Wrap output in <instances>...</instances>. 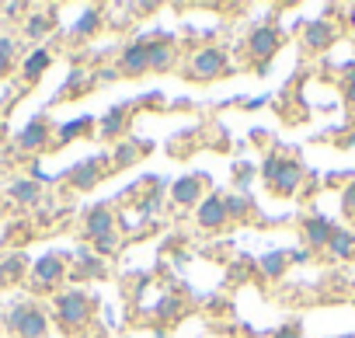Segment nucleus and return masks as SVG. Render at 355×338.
Returning a JSON list of instances; mask_svg holds the SVG:
<instances>
[{"instance_id": "f257e3e1", "label": "nucleus", "mask_w": 355, "mask_h": 338, "mask_svg": "<svg viewBox=\"0 0 355 338\" xmlns=\"http://www.w3.org/2000/svg\"><path fill=\"white\" fill-rule=\"evenodd\" d=\"M84 237H87V248L98 251L101 258H112L122 248V230H119V220H115V213L108 206L87 210V217H84Z\"/></svg>"}, {"instance_id": "f03ea898", "label": "nucleus", "mask_w": 355, "mask_h": 338, "mask_svg": "<svg viewBox=\"0 0 355 338\" xmlns=\"http://www.w3.org/2000/svg\"><path fill=\"white\" fill-rule=\"evenodd\" d=\"M261 178H265V189L279 199H289L300 192L306 171H303V164L293 160V157H265L261 164Z\"/></svg>"}, {"instance_id": "7ed1b4c3", "label": "nucleus", "mask_w": 355, "mask_h": 338, "mask_svg": "<svg viewBox=\"0 0 355 338\" xmlns=\"http://www.w3.org/2000/svg\"><path fill=\"white\" fill-rule=\"evenodd\" d=\"M227 74H230V56L223 46H202L185 60V77L196 84H209V81L227 77Z\"/></svg>"}, {"instance_id": "20e7f679", "label": "nucleus", "mask_w": 355, "mask_h": 338, "mask_svg": "<svg viewBox=\"0 0 355 338\" xmlns=\"http://www.w3.org/2000/svg\"><path fill=\"white\" fill-rule=\"evenodd\" d=\"M53 307H56V321H60L67 331H77V328L91 324V314H94V300H91V293H84V289H63V293L53 300Z\"/></svg>"}, {"instance_id": "39448f33", "label": "nucleus", "mask_w": 355, "mask_h": 338, "mask_svg": "<svg viewBox=\"0 0 355 338\" xmlns=\"http://www.w3.org/2000/svg\"><path fill=\"white\" fill-rule=\"evenodd\" d=\"M8 331L15 335V338H46L49 335V317H46V310L42 307H35V303H18V307H11V314H8Z\"/></svg>"}, {"instance_id": "423d86ee", "label": "nucleus", "mask_w": 355, "mask_h": 338, "mask_svg": "<svg viewBox=\"0 0 355 338\" xmlns=\"http://www.w3.org/2000/svg\"><path fill=\"white\" fill-rule=\"evenodd\" d=\"M279 46H282V35H279V28H272V25H254V28L248 32V39H244V53L254 60V67H258L261 77H265L272 56L279 53Z\"/></svg>"}, {"instance_id": "0eeeda50", "label": "nucleus", "mask_w": 355, "mask_h": 338, "mask_svg": "<svg viewBox=\"0 0 355 338\" xmlns=\"http://www.w3.org/2000/svg\"><path fill=\"white\" fill-rule=\"evenodd\" d=\"M67 276H70V269H67V258H63V255H56V251L42 255V258L32 265V286H35L39 293H46V289H56V286H60Z\"/></svg>"}, {"instance_id": "6e6552de", "label": "nucleus", "mask_w": 355, "mask_h": 338, "mask_svg": "<svg viewBox=\"0 0 355 338\" xmlns=\"http://www.w3.org/2000/svg\"><path fill=\"white\" fill-rule=\"evenodd\" d=\"M196 223L202 230H223L230 223V213H227V196L220 192H206V199L196 206Z\"/></svg>"}, {"instance_id": "1a4fd4ad", "label": "nucleus", "mask_w": 355, "mask_h": 338, "mask_svg": "<svg viewBox=\"0 0 355 338\" xmlns=\"http://www.w3.org/2000/svg\"><path fill=\"white\" fill-rule=\"evenodd\" d=\"M150 74V42L136 39L119 53V77H146Z\"/></svg>"}, {"instance_id": "9d476101", "label": "nucleus", "mask_w": 355, "mask_h": 338, "mask_svg": "<svg viewBox=\"0 0 355 338\" xmlns=\"http://www.w3.org/2000/svg\"><path fill=\"white\" fill-rule=\"evenodd\" d=\"M334 42H338L334 22H327V18L306 22V28H303V53H324V49H331Z\"/></svg>"}, {"instance_id": "9b49d317", "label": "nucleus", "mask_w": 355, "mask_h": 338, "mask_svg": "<svg viewBox=\"0 0 355 338\" xmlns=\"http://www.w3.org/2000/svg\"><path fill=\"white\" fill-rule=\"evenodd\" d=\"M206 199V178L202 175H185V178H178L171 185V203L174 206H199Z\"/></svg>"}, {"instance_id": "f8f14e48", "label": "nucleus", "mask_w": 355, "mask_h": 338, "mask_svg": "<svg viewBox=\"0 0 355 338\" xmlns=\"http://www.w3.org/2000/svg\"><path fill=\"white\" fill-rule=\"evenodd\" d=\"M105 171H108V167L101 164V157H87V160H80V164L73 167V171H70V185H73V189H80V192H91V189H98V185H101Z\"/></svg>"}, {"instance_id": "ddd939ff", "label": "nucleus", "mask_w": 355, "mask_h": 338, "mask_svg": "<svg viewBox=\"0 0 355 338\" xmlns=\"http://www.w3.org/2000/svg\"><path fill=\"white\" fill-rule=\"evenodd\" d=\"M49 136H53L49 122H46V119H32V122L18 133V150H25V153L46 150V146H49Z\"/></svg>"}, {"instance_id": "4468645a", "label": "nucleus", "mask_w": 355, "mask_h": 338, "mask_svg": "<svg viewBox=\"0 0 355 338\" xmlns=\"http://www.w3.org/2000/svg\"><path fill=\"white\" fill-rule=\"evenodd\" d=\"M150 42V74H167L178 63V46L171 39H146Z\"/></svg>"}, {"instance_id": "2eb2a0df", "label": "nucleus", "mask_w": 355, "mask_h": 338, "mask_svg": "<svg viewBox=\"0 0 355 338\" xmlns=\"http://www.w3.org/2000/svg\"><path fill=\"white\" fill-rule=\"evenodd\" d=\"M331 230H334V223L327 217H317V213L306 217L303 220V241H306V248H327Z\"/></svg>"}, {"instance_id": "dca6fc26", "label": "nucleus", "mask_w": 355, "mask_h": 338, "mask_svg": "<svg viewBox=\"0 0 355 338\" xmlns=\"http://www.w3.org/2000/svg\"><path fill=\"white\" fill-rule=\"evenodd\" d=\"M101 25H105V11H101V8H87V11L77 18V25L70 28V39H73V42H84V39L98 35Z\"/></svg>"}, {"instance_id": "f3484780", "label": "nucleus", "mask_w": 355, "mask_h": 338, "mask_svg": "<svg viewBox=\"0 0 355 338\" xmlns=\"http://www.w3.org/2000/svg\"><path fill=\"white\" fill-rule=\"evenodd\" d=\"M73 265H77V269H73L77 276H94V279H98V276H105V272H108L105 258H101L98 251H91L87 244L73 251Z\"/></svg>"}, {"instance_id": "a211bd4d", "label": "nucleus", "mask_w": 355, "mask_h": 338, "mask_svg": "<svg viewBox=\"0 0 355 338\" xmlns=\"http://www.w3.org/2000/svg\"><path fill=\"white\" fill-rule=\"evenodd\" d=\"M324 251H327L331 258H338V262L352 258V255H355V230H348V227H334V230H331V241H327Z\"/></svg>"}, {"instance_id": "6ab92c4d", "label": "nucleus", "mask_w": 355, "mask_h": 338, "mask_svg": "<svg viewBox=\"0 0 355 338\" xmlns=\"http://www.w3.org/2000/svg\"><path fill=\"white\" fill-rule=\"evenodd\" d=\"M101 136H108V140H119L125 129H129V108L125 105H115V108H108L105 115H101Z\"/></svg>"}, {"instance_id": "aec40b11", "label": "nucleus", "mask_w": 355, "mask_h": 338, "mask_svg": "<svg viewBox=\"0 0 355 338\" xmlns=\"http://www.w3.org/2000/svg\"><path fill=\"white\" fill-rule=\"evenodd\" d=\"M49 63H53V53H49V49H32V53L25 56V63H21L25 81H39V77L49 70Z\"/></svg>"}, {"instance_id": "412c9836", "label": "nucleus", "mask_w": 355, "mask_h": 338, "mask_svg": "<svg viewBox=\"0 0 355 338\" xmlns=\"http://www.w3.org/2000/svg\"><path fill=\"white\" fill-rule=\"evenodd\" d=\"M53 28H56V11H42V15H32L25 22V35L28 39H46Z\"/></svg>"}, {"instance_id": "4be33fe9", "label": "nucleus", "mask_w": 355, "mask_h": 338, "mask_svg": "<svg viewBox=\"0 0 355 338\" xmlns=\"http://www.w3.org/2000/svg\"><path fill=\"white\" fill-rule=\"evenodd\" d=\"M258 269H261V276H268V279L286 276V269H289V251H272V255H265V258L258 262Z\"/></svg>"}, {"instance_id": "5701e85b", "label": "nucleus", "mask_w": 355, "mask_h": 338, "mask_svg": "<svg viewBox=\"0 0 355 338\" xmlns=\"http://www.w3.org/2000/svg\"><path fill=\"white\" fill-rule=\"evenodd\" d=\"M25 255H11V258H4L0 262V286H8V282H18L21 276H25Z\"/></svg>"}, {"instance_id": "b1692460", "label": "nucleus", "mask_w": 355, "mask_h": 338, "mask_svg": "<svg viewBox=\"0 0 355 338\" xmlns=\"http://www.w3.org/2000/svg\"><path fill=\"white\" fill-rule=\"evenodd\" d=\"M153 314L160 317V324H167V321H174L178 314H182V296H174V293H164L157 303H153Z\"/></svg>"}, {"instance_id": "393cba45", "label": "nucleus", "mask_w": 355, "mask_h": 338, "mask_svg": "<svg viewBox=\"0 0 355 338\" xmlns=\"http://www.w3.org/2000/svg\"><path fill=\"white\" fill-rule=\"evenodd\" d=\"M39 196H42V189H39L35 182H15V185H11V199L21 203V206H35Z\"/></svg>"}, {"instance_id": "a878e982", "label": "nucleus", "mask_w": 355, "mask_h": 338, "mask_svg": "<svg viewBox=\"0 0 355 338\" xmlns=\"http://www.w3.org/2000/svg\"><path fill=\"white\" fill-rule=\"evenodd\" d=\"M87 126H91V119H87V115H80V119H73V122H63V126H60V133H56V143H70L73 136H84V133H87Z\"/></svg>"}, {"instance_id": "bb28decb", "label": "nucleus", "mask_w": 355, "mask_h": 338, "mask_svg": "<svg viewBox=\"0 0 355 338\" xmlns=\"http://www.w3.org/2000/svg\"><path fill=\"white\" fill-rule=\"evenodd\" d=\"M227 213H230V220H248V217H251V199H248V192L227 196Z\"/></svg>"}, {"instance_id": "cd10ccee", "label": "nucleus", "mask_w": 355, "mask_h": 338, "mask_svg": "<svg viewBox=\"0 0 355 338\" xmlns=\"http://www.w3.org/2000/svg\"><path fill=\"white\" fill-rule=\"evenodd\" d=\"M15 60H18L15 39H0V77H8V74L15 70Z\"/></svg>"}, {"instance_id": "c85d7f7f", "label": "nucleus", "mask_w": 355, "mask_h": 338, "mask_svg": "<svg viewBox=\"0 0 355 338\" xmlns=\"http://www.w3.org/2000/svg\"><path fill=\"white\" fill-rule=\"evenodd\" d=\"M139 153H143V146H139V143H132V140L119 143V150H115V167H129V164H136V160H139Z\"/></svg>"}, {"instance_id": "c756f323", "label": "nucleus", "mask_w": 355, "mask_h": 338, "mask_svg": "<svg viewBox=\"0 0 355 338\" xmlns=\"http://www.w3.org/2000/svg\"><path fill=\"white\" fill-rule=\"evenodd\" d=\"M341 213L345 220H355V182H348V189L341 192Z\"/></svg>"}, {"instance_id": "7c9ffc66", "label": "nucleus", "mask_w": 355, "mask_h": 338, "mask_svg": "<svg viewBox=\"0 0 355 338\" xmlns=\"http://www.w3.org/2000/svg\"><path fill=\"white\" fill-rule=\"evenodd\" d=\"M345 101L355 108V67L348 70V77H345Z\"/></svg>"}, {"instance_id": "2f4dec72", "label": "nucleus", "mask_w": 355, "mask_h": 338, "mask_svg": "<svg viewBox=\"0 0 355 338\" xmlns=\"http://www.w3.org/2000/svg\"><path fill=\"white\" fill-rule=\"evenodd\" d=\"M272 338H303V331H300L296 324H282V328H279Z\"/></svg>"}]
</instances>
